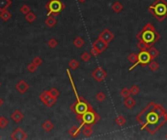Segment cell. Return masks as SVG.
<instances>
[{
  "mask_svg": "<svg viewBox=\"0 0 167 140\" xmlns=\"http://www.w3.org/2000/svg\"><path fill=\"white\" fill-rule=\"evenodd\" d=\"M148 10L158 22H163L167 18V1L166 0H155L148 7Z\"/></svg>",
  "mask_w": 167,
  "mask_h": 140,
  "instance_id": "cell-2",
  "label": "cell"
},
{
  "mask_svg": "<svg viewBox=\"0 0 167 140\" xmlns=\"http://www.w3.org/2000/svg\"><path fill=\"white\" fill-rule=\"evenodd\" d=\"M166 138H167V135H166Z\"/></svg>",
  "mask_w": 167,
  "mask_h": 140,
  "instance_id": "cell-47",
  "label": "cell"
},
{
  "mask_svg": "<svg viewBox=\"0 0 167 140\" xmlns=\"http://www.w3.org/2000/svg\"><path fill=\"white\" fill-rule=\"evenodd\" d=\"M20 11L22 14H24V15H26L27 13H30V8L26 5V4H25V5H23L20 9Z\"/></svg>",
  "mask_w": 167,
  "mask_h": 140,
  "instance_id": "cell-39",
  "label": "cell"
},
{
  "mask_svg": "<svg viewBox=\"0 0 167 140\" xmlns=\"http://www.w3.org/2000/svg\"><path fill=\"white\" fill-rule=\"evenodd\" d=\"M151 60L150 54L148 53V51H141L138 54V63L141 65L142 67L148 66V64L150 63Z\"/></svg>",
  "mask_w": 167,
  "mask_h": 140,
  "instance_id": "cell-6",
  "label": "cell"
},
{
  "mask_svg": "<svg viewBox=\"0 0 167 140\" xmlns=\"http://www.w3.org/2000/svg\"><path fill=\"white\" fill-rule=\"evenodd\" d=\"M0 86H1V83H0Z\"/></svg>",
  "mask_w": 167,
  "mask_h": 140,
  "instance_id": "cell-45",
  "label": "cell"
},
{
  "mask_svg": "<svg viewBox=\"0 0 167 140\" xmlns=\"http://www.w3.org/2000/svg\"><path fill=\"white\" fill-rule=\"evenodd\" d=\"M9 124V121L5 117H0V128H6Z\"/></svg>",
  "mask_w": 167,
  "mask_h": 140,
  "instance_id": "cell-30",
  "label": "cell"
},
{
  "mask_svg": "<svg viewBox=\"0 0 167 140\" xmlns=\"http://www.w3.org/2000/svg\"><path fill=\"white\" fill-rule=\"evenodd\" d=\"M29 84H27L25 80H21V81H19L17 83V85H16V88L17 90L20 92L21 93H25L27 92V90H29Z\"/></svg>",
  "mask_w": 167,
  "mask_h": 140,
  "instance_id": "cell-11",
  "label": "cell"
},
{
  "mask_svg": "<svg viewBox=\"0 0 167 140\" xmlns=\"http://www.w3.org/2000/svg\"><path fill=\"white\" fill-rule=\"evenodd\" d=\"M81 125H79V127H71V128H69V130H68V133H69V135H71V137H73V138H75V137H77L78 135H79V133H80V132H81Z\"/></svg>",
  "mask_w": 167,
  "mask_h": 140,
  "instance_id": "cell-14",
  "label": "cell"
},
{
  "mask_svg": "<svg viewBox=\"0 0 167 140\" xmlns=\"http://www.w3.org/2000/svg\"><path fill=\"white\" fill-rule=\"evenodd\" d=\"M148 53L150 54L151 58V59H155V58L159 55V52H158V51H157L155 48H154V47H152V46L151 47V48H148Z\"/></svg>",
  "mask_w": 167,
  "mask_h": 140,
  "instance_id": "cell-21",
  "label": "cell"
},
{
  "mask_svg": "<svg viewBox=\"0 0 167 140\" xmlns=\"http://www.w3.org/2000/svg\"><path fill=\"white\" fill-rule=\"evenodd\" d=\"M93 107L90 103H88V101L83 97L80 100H76L74 103L71 106V110L73 112L76 116L77 115H83L86 113L87 111L92 110Z\"/></svg>",
  "mask_w": 167,
  "mask_h": 140,
  "instance_id": "cell-5",
  "label": "cell"
},
{
  "mask_svg": "<svg viewBox=\"0 0 167 140\" xmlns=\"http://www.w3.org/2000/svg\"><path fill=\"white\" fill-rule=\"evenodd\" d=\"M3 104H4V100L1 98V97H0V107H2Z\"/></svg>",
  "mask_w": 167,
  "mask_h": 140,
  "instance_id": "cell-42",
  "label": "cell"
},
{
  "mask_svg": "<svg viewBox=\"0 0 167 140\" xmlns=\"http://www.w3.org/2000/svg\"><path fill=\"white\" fill-rule=\"evenodd\" d=\"M106 76H108V73H106V71H105V69H103L102 67H97L94 71L92 72V77L99 83L103 82Z\"/></svg>",
  "mask_w": 167,
  "mask_h": 140,
  "instance_id": "cell-7",
  "label": "cell"
},
{
  "mask_svg": "<svg viewBox=\"0 0 167 140\" xmlns=\"http://www.w3.org/2000/svg\"><path fill=\"white\" fill-rule=\"evenodd\" d=\"M76 119L81 123V127L83 128L85 125H94L101 120V116L95 112L94 109L87 111L86 113L83 115H77Z\"/></svg>",
  "mask_w": 167,
  "mask_h": 140,
  "instance_id": "cell-3",
  "label": "cell"
},
{
  "mask_svg": "<svg viewBox=\"0 0 167 140\" xmlns=\"http://www.w3.org/2000/svg\"><path fill=\"white\" fill-rule=\"evenodd\" d=\"M44 22L48 27H54L56 25V23H57V20H56L53 16H48V18H46Z\"/></svg>",
  "mask_w": 167,
  "mask_h": 140,
  "instance_id": "cell-16",
  "label": "cell"
},
{
  "mask_svg": "<svg viewBox=\"0 0 167 140\" xmlns=\"http://www.w3.org/2000/svg\"><path fill=\"white\" fill-rule=\"evenodd\" d=\"M47 44H48V46L50 47L51 49H54V48H56V47L58 46L59 43H58V41L56 40L55 38H51V39L48 41V43H47Z\"/></svg>",
  "mask_w": 167,
  "mask_h": 140,
  "instance_id": "cell-35",
  "label": "cell"
},
{
  "mask_svg": "<svg viewBox=\"0 0 167 140\" xmlns=\"http://www.w3.org/2000/svg\"><path fill=\"white\" fill-rule=\"evenodd\" d=\"M99 38H101L102 40H104L106 43L110 44L111 41L114 39V35L113 33L111 32L110 29H104L103 31L101 32L100 35H99Z\"/></svg>",
  "mask_w": 167,
  "mask_h": 140,
  "instance_id": "cell-10",
  "label": "cell"
},
{
  "mask_svg": "<svg viewBox=\"0 0 167 140\" xmlns=\"http://www.w3.org/2000/svg\"><path fill=\"white\" fill-rule=\"evenodd\" d=\"M24 118H25V115L23 114L20 110H16L15 112H13L12 115H11V119L15 123H20Z\"/></svg>",
  "mask_w": 167,
  "mask_h": 140,
  "instance_id": "cell-12",
  "label": "cell"
},
{
  "mask_svg": "<svg viewBox=\"0 0 167 140\" xmlns=\"http://www.w3.org/2000/svg\"><path fill=\"white\" fill-rule=\"evenodd\" d=\"M82 133H83V135H84L85 137H90L91 135L93 134L92 125H85L84 127H83Z\"/></svg>",
  "mask_w": 167,
  "mask_h": 140,
  "instance_id": "cell-15",
  "label": "cell"
},
{
  "mask_svg": "<svg viewBox=\"0 0 167 140\" xmlns=\"http://www.w3.org/2000/svg\"><path fill=\"white\" fill-rule=\"evenodd\" d=\"M164 117H165V119H166V122H167V111H166V113H165Z\"/></svg>",
  "mask_w": 167,
  "mask_h": 140,
  "instance_id": "cell-44",
  "label": "cell"
},
{
  "mask_svg": "<svg viewBox=\"0 0 167 140\" xmlns=\"http://www.w3.org/2000/svg\"><path fill=\"white\" fill-rule=\"evenodd\" d=\"M11 138L13 140H25L27 138V135L24 129H22L21 128H18L12 132Z\"/></svg>",
  "mask_w": 167,
  "mask_h": 140,
  "instance_id": "cell-9",
  "label": "cell"
},
{
  "mask_svg": "<svg viewBox=\"0 0 167 140\" xmlns=\"http://www.w3.org/2000/svg\"><path fill=\"white\" fill-rule=\"evenodd\" d=\"M155 111L156 112L157 114H158L160 117L164 116L165 113H166V109L164 108L163 106L161 104H158V103H155Z\"/></svg>",
  "mask_w": 167,
  "mask_h": 140,
  "instance_id": "cell-19",
  "label": "cell"
},
{
  "mask_svg": "<svg viewBox=\"0 0 167 140\" xmlns=\"http://www.w3.org/2000/svg\"><path fill=\"white\" fill-rule=\"evenodd\" d=\"M111 9L114 13H120L123 9V5L119 1H115L113 5H111Z\"/></svg>",
  "mask_w": 167,
  "mask_h": 140,
  "instance_id": "cell-20",
  "label": "cell"
},
{
  "mask_svg": "<svg viewBox=\"0 0 167 140\" xmlns=\"http://www.w3.org/2000/svg\"><path fill=\"white\" fill-rule=\"evenodd\" d=\"M12 18V14L7 11V10H4V11H1L0 12V18H1L2 21L4 22H8L10 18Z\"/></svg>",
  "mask_w": 167,
  "mask_h": 140,
  "instance_id": "cell-17",
  "label": "cell"
},
{
  "mask_svg": "<svg viewBox=\"0 0 167 140\" xmlns=\"http://www.w3.org/2000/svg\"><path fill=\"white\" fill-rule=\"evenodd\" d=\"M77 1L79 2V3H84V2L86 1V0H77Z\"/></svg>",
  "mask_w": 167,
  "mask_h": 140,
  "instance_id": "cell-43",
  "label": "cell"
},
{
  "mask_svg": "<svg viewBox=\"0 0 167 140\" xmlns=\"http://www.w3.org/2000/svg\"><path fill=\"white\" fill-rule=\"evenodd\" d=\"M136 37L139 41H145L148 44L152 46L160 39V34L156 31L155 27L151 23H147Z\"/></svg>",
  "mask_w": 167,
  "mask_h": 140,
  "instance_id": "cell-1",
  "label": "cell"
},
{
  "mask_svg": "<svg viewBox=\"0 0 167 140\" xmlns=\"http://www.w3.org/2000/svg\"><path fill=\"white\" fill-rule=\"evenodd\" d=\"M64 8H66V5L61 0H49L45 5V9L47 10L48 16H54V17L58 16Z\"/></svg>",
  "mask_w": 167,
  "mask_h": 140,
  "instance_id": "cell-4",
  "label": "cell"
},
{
  "mask_svg": "<svg viewBox=\"0 0 167 140\" xmlns=\"http://www.w3.org/2000/svg\"><path fill=\"white\" fill-rule=\"evenodd\" d=\"M84 44H85V41L82 37H76V38L73 40V45L75 46L76 48H81Z\"/></svg>",
  "mask_w": 167,
  "mask_h": 140,
  "instance_id": "cell-24",
  "label": "cell"
},
{
  "mask_svg": "<svg viewBox=\"0 0 167 140\" xmlns=\"http://www.w3.org/2000/svg\"><path fill=\"white\" fill-rule=\"evenodd\" d=\"M0 138H1V135H0Z\"/></svg>",
  "mask_w": 167,
  "mask_h": 140,
  "instance_id": "cell-46",
  "label": "cell"
},
{
  "mask_svg": "<svg viewBox=\"0 0 167 140\" xmlns=\"http://www.w3.org/2000/svg\"><path fill=\"white\" fill-rule=\"evenodd\" d=\"M51 96H52V95H51V93H50V92H49V91H44V92L40 95L39 98H40V100H41V101L43 102V103H45V102L47 101Z\"/></svg>",
  "mask_w": 167,
  "mask_h": 140,
  "instance_id": "cell-25",
  "label": "cell"
},
{
  "mask_svg": "<svg viewBox=\"0 0 167 140\" xmlns=\"http://www.w3.org/2000/svg\"><path fill=\"white\" fill-rule=\"evenodd\" d=\"M123 104H124V106H125V107H126V108L131 109V108H133V107L136 105V100L134 99L133 97L128 96L127 98H124Z\"/></svg>",
  "mask_w": 167,
  "mask_h": 140,
  "instance_id": "cell-13",
  "label": "cell"
},
{
  "mask_svg": "<svg viewBox=\"0 0 167 140\" xmlns=\"http://www.w3.org/2000/svg\"><path fill=\"white\" fill-rule=\"evenodd\" d=\"M37 65H35L34 63H30L29 65H27V71L30 72V73H34L36 71V69H37Z\"/></svg>",
  "mask_w": 167,
  "mask_h": 140,
  "instance_id": "cell-37",
  "label": "cell"
},
{
  "mask_svg": "<svg viewBox=\"0 0 167 140\" xmlns=\"http://www.w3.org/2000/svg\"><path fill=\"white\" fill-rule=\"evenodd\" d=\"M26 20L27 22H30V23H32V22H34L35 20H36V15L34 13H32L31 11L30 13H27L26 15Z\"/></svg>",
  "mask_w": 167,
  "mask_h": 140,
  "instance_id": "cell-27",
  "label": "cell"
},
{
  "mask_svg": "<svg viewBox=\"0 0 167 140\" xmlns=\"http://www.w3.org/2000/svg\"><path fill=\"white\" fill-rule=\"evenodd\" d=\"M68 66H69V68H71V69L75 70V69L78 68V66H79V63H78V62L76 59H71V62H69V63H68Z\"/></svg>",
  "mask_w": 167,
  "mask_h": 140,
  "instance_id": "cell-29",
  "label": "cell"
},
{
  "mask_svg": "<svg viewBox=\"0 0 167 140\" xmlns=\"http://www.w3.org/2000/svg\"><path fill=\"white\" fill-rule=\"evenodd\" d=\"M43 62V60L41 58L39 57H34L33 59H32V63H34L35 65H37V66H39V65H41Z\"/></svg>",
  "mask_w": 167,
  "mask_h": 140,
  "instance_id": "cell-40",
  "label": "cell"
},
{
  "mask_svg": "<svg viewBox=\"0 0 167 140\" xmlns=\"http://www.w3.org/2000/svg\"><path fill=\"white\" fill-rule=\"evenodd\" d=\"M92 47H94V48L98 51L100 54H102L109 47V44L106 43L104 40H102L101 38H99V37H98L97 40H95L94 42H93Z\"/></svg>",
  "mask_w": 167,
  "mask_h": 140,
  "instance_id": "cell-8",
  "label": "cell"
},
{
  "mask_svg": "<svg viewBox=\"0 0 167 140\" xmlns=\"http://www.w3.org/2000/svg\"><path fill=\"white\" fill-rule=\"evenodd\" d=\"M91 57H92L91 53H88V52H84V53H83V54L81 55V59L83 60V62H89V60H90Z\"/></svg>",
  "mask_w": 167,
  "mask_h": 140,
  "instance_id": "cell-34",
  "label": "cell"
},
{
  "mask_svg": "<svg viewBox=\"0 0 167 140\" xmlns=\"http://www.w3.org/2000/svg\"><path fill=\"white\" fill-rule=\"evenodd\" d=\"M148 68H150L151 71H156V70L159 68V64L157 63L155 59H151L150 63L148 64Z\"/></svg>",
  "mask_w": 167,
  "mask_h": 140,
  "instance_id": "cell-26",
  "label": "cell"
},
{
  "mask_svg": "<svg viewBox=\"0 0 167 140\" xmlns=\"http://www.w3.org/2000/svg\"><path fill=\"white\" fill-rule=\"evenodd\" d=\"M96 98H97V100H98V101L103 102V101L106 99V95H105V93H104L103 92H99L96 95Z\"/></svg>",
  "mask_w": 167,
  "mask_h": 140,
  "instance_id": "cell-36",
  "label": "cell"
},
{
  "mask_svg": "<svg viewBox=\"0 0 167 140\" xmlns=\"http://www.w3.org/2000/svg\"><path fill=\"white\" fill-rule=\"evenodd\" d=\"M120 95H121L122 97H124V98H127L128 96H130V95H131V92H130V90L127 88H123L121 91H120Z\"/></svg>",
  "mask_w": 167,
  "mask_h": 140,
  "instance_id": "cell-32",
  "label": "cell"
},
{
  "mask_svg": "<svg viewBox=\"0 0 167 140\" xmlns=\"http://www.w3.org/2000/svg\"><path fill=\"white\" fill-rule=\"evenodd\" d=\"M114 123L117 124V125H120V127H121V125H124L125 123H126V119L124 118V116L120 115V116L117 117V118H115Z\"/></svg>",
  "mask_w": 167,
  "mask_h": 140,
  "instance_id": "cell-28",
  "label": "cell"
},
{
  "mask_svg": "<svg viewBox=\"0 0 167 140\" xmlns=\"http://www.w3.org/2000/svg\"><path fill=\"white\" fill-rule=\"evenodd\" d=\"M56 102H57V98H56V97H54V96H51L50 98L45 102V105L47 106V107H52Z\"/></svg>",
  "mask_w": 167,
  "mask_h": 140,
  "instance_id": "cell-31",
  "label": "cell"
},
{
  "mask_svg": "<svg viewBox=\"0 0 167 140\" xmlns=\"http://www.w3.org/2000/svg\"><path fill=\"white\" fill-rule=\"evenodd\" d=\"M90 53H91V55H94V57H98V55H100V53H99L98 51H97V50L94 48V47H92V48H91Z\"/></svg>",
  "mask_w": 167,
  "mask_h": 140,
  "instance_id": "cell-41",
  "label": "cell"
},
{
  "mask_svg": "<svg viewBox=\"0 0 167 140\" xmlns=\"http://www.w3.org/2000/svg\"><path fill=\"white\" fill-rule=\"evenodd\" d=\"M42 128H43V129L45 130V132H51L53 128H54V125H53V123L51 122V121H45V122L43 123V125H42Z\"/></svg>",
  "mask_w": 167,
  "mask_h": 140,
  "instance_id": "cell-23",
  "label": "cell"
},
{
  "mask_svg": "<svg viewBox=\"0 0 167 140\" xmlns=\"http://www.w3.org/2000/svg\"><path fill=\"white\" fill-rule=\"evenodd\" d=\"M49 92H50V93H51V95L54 96V97H56V98H58V96L60 95V92H59L56 88H51L50 90H49Z\"/></svg>",
  "mask_w": 167,
  "mask_h": 140,
  "instance_id": "cell-38",
  "label": "cell"
},
{
  "mask_svg": "<svg viewBox=\"0 0 167 140\" xmlns=\"http://www.w3.org/2000/svg\"><path fill=\"white\" fill-rule=\"evenodd\" d=\"M130 92H131L132 95H137L139 92H140V88H139L137 85H134L131 87V88H129Z\"/></svg>",
  "mask_w": 167,
  "mask_h": 140,
  "instance_id": "cell-33",
  "label": "cell"
},
{
  "mask_svg": "<svg viewBox=\"0 0 167 140\" xmlns=\"http://www.w3.org/2000/svg\"><path fill=\"white\" fill-rule=\"evenodd\" d=\"M12 4L11 0H0V12L7 10L8 7H10Z\"/></svg>",
  "mask_w": 167,
  "mask_h": 140,
  "instance_id": "cell-18",
  "label": "cell"
},
{
  "mask_svg": "<svg viewBox=\"0 0 167 140\" xmlns=\"http://www.w3.org/2000/svg\"><path fill=\"white\" fill-rule=\"evenodd\" d=\"M137 47H138L139 49H140V51H148V48H151V45L148 44L147 42L141 40V41H139V42H138Z\"/></svg>",
  "mask_w": 167,
  "mask_h": 140,
  "instance_id": "cell-22",
  "label": "cell"
}]
</instances>
